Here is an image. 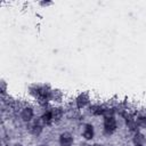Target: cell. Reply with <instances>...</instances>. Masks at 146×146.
<instances>
[{
  "label": "cell",
  "instance_id": "cell-1",
  "mask_svg": "<svg viewBox=\"0 0 146 146\" xmlns=\"http://www.w3.org/2000/svg\"><path fill=\"white\" fill-rule=\"evenodd\" d=\"M103 129H104V133L107 135V136H111L113 135L115 131H116V128H117V123H116V120L114 116L112 117H104V122H103Z\"/></svg>",
  "mask_w": 146,
  "mask_h": 146
},
{
  "label": "cell",
  "instance_id": "cell-2",
  "mask_svg": "<svg viewBox=\"0 0 146 146\" xmlns=\"http://www.w3.org/2000/svg\"><path fill=\"white\" fill-rule=\"evenodd\" d=\"M43 122L41 120V117H38V120H34L30 125H29V132L33 136H40L43 131Z\"/></svg>",
  "mask_w": 146,
  "mask_h": 146
},
{
  "label": "cell",
  "instance_id": "cell-3",
  "mask_svg": "<svg viewBox=\"0 0 146 146\" xmlns=\"http://www.w3.org/2000/svg\"><path fill=\"white\" fill-rule=\"evenodd\" d=\"M58 143H59V146H73L74 144V137L71 132L68 131H64L59 135V138H58Z\"/></svg>",
  "mask_w": 146,
  "mask_h": 146
},
{
  "label": "cell",
  "instance_id": "cell-4",
  "mask_svg": "<svg viewBox=\"0 0 146 146\" xmlns=\"http://www.w3.org/2000/svg\"><path fill=\"white\" fill-rule=\"evenodd\" d=\"M89 103H90V97H89V95L87 92H81L75 98V105H76L78 110L84 108L86 106L89 105Z\"/></svg>",
  "mask_w": 146,
  "mask_h": 146
},
{
  "label": "cell",
  "instance_id": "cell-5",
  "mask_svg": "<svg viewBox=\"0 0 146 146\" xmlns=\"http://www.w3.org/2000/svg\"><path fill=\"white\" fill-rule=\"evenodd\" d=\"M19 116H21V119H22L23 122L30 123L33 120V117H34V110L31 106H25V107L22 108Z\"/></svg>",
  "mask_w": 146,
  "mask_h": 146
},
{
  "label": "cell",
  "instance_id": "cell-6",
  "mask_svg": "<svg viewBox=\"0 0 146 146\" xmlns=\"http://www.w3.org/2000/svg\"><path fill=\"white\" fill-rule=\"evenodd\" d=\"M82 137L84 138L86 141H89V140H92V139H94V137H95V129H94V125H92V124L86 123V124L83 125Z\"/></svg>",
  "mask_w": 146,
  "mask_h": 146
},
{
  "label": "cell",
  "instance_id": "cell-7",
  "mask_svg": "<svg viewBox=\"0 0 146 146\" xmlns=\"http://www.w3.org/2000/svg\"><path fill=\"white\" fill-rule=\"evenodd\" d=\"M50 112H51V116H52V120H54V123H57L59 121H62L63 116H64V110L59 106H54L50 108Z\"/></svg>",
  "mask_w": 146,
  "mask_h": 146
},
{
  "label": "cell",
  "instance_id": "cell-8",
  "mask_svg": "<svg viewBox=\"0 0 146 146\" xmlns=\"http://www.w3.org/2000/svg\"><path fill=\"white\" fill-rule=\"evenodd\" d=\"M132 143H133L135 146H137V145L144 146L145 143H146V137H145V135L141 133V132H139V131L135 132L133 136H132Z\"/></svg>",
  "mask_w": 146,
  "mask_h": 146
},
{
  "label": "cell",
  "instance_id": "cell-9",
  "mask_svg": "<svg viewBox=\"0 0 146 146\" xmlns=\"http://www.w3.org/2000/svg\"><path fill=\"white\" fill-rule=\"evenodd\" d=\"M104 110H105V106L99 105V104H95V105H90V106H89V112H90L92 115H97V116H99V115L103 116Z\"/></svg>",
  "mask_w": 146,
  "mask_h": 146
},
{
  "label": "cell",
  "instance_id": "cell-10",
  "mask_svg": "<svg viewBox=\"0 0 146 146\" xmlns=\"http://www.w3.org/2000/svg\"><path fill=\"white\" fill-rule=\"evenodd\" d=\"M40 117H41V120H42V122H43L44 125H51V124L54 123V120H52V116H51L50 108L47 110V111H44L43 114H42Z\"/></svg>",
  "mask_w": 146,
  "mask_h": 146
},
{
  "label": "cell",
  "instance_id": "cell-11",
  "mask_svg": "<svg viewBox=\"0 0 146 146\" xmlns=\"http://www.w3.org/2000/svg\"><path fill=\"white\" fill-rule=\"evenodd\" d=\"M136 122L139 129H146V114H139L136 117Z\"/></svg>",
  "mask_w": 146,
  "mask_h": 146
},
{
  "label": "cell",
  "instance_id": "cell-12",
  "mask_svg": "<svg viewBox=\"0 0 146 146\" xmlns=\"http://www.w3.org/2000/svg\"><path fill=\"white\" fill-rule=\"evenodd\" d=\"M115 115V110L113 107H105L104 113H103V117H112Z\"/></svg>",
  "mask_w": 146,
  "mask_h": 146
},
{
  "label": "cell",
  "instance_id": "cell-13",
  "mask_svg": "<svg viewBox=\"0 0 146 146\" xmlns=\"http://www.w3.org/2000/svg\"><path fill=\"white\" fill-rule=\"evenodd\" d=\"M6 91H7V83H6L5 80H2L1 81V94H2V96L6 94Z\"/></svg>",
  "mask_w": 146,
  "mask_h": 146
},
{
  "label": "cell",
  "instance_id": "cell-14",
  "mask_svg": "<svg viewBox=\"0 0 146 146\" xmlns=\"http://www.w3.org/2000/svg\"><path fill=\"white\" fill-rule=\"evenodd\" d=\"M40 5H41V6H44V7H47V6H50V5H52V2H51V1H41V2H40Z\"/></svg>",
  "mask_w": 146,
  "mask_h": 146
},
{
  "label": "cell",
  "instance_id": "cell-15",
  "mask_svg": "<svg viewBox=\"0 0 146 146\" xmlns=\"http://www.w3.org/2000/svg\"><path fill=\"white\" fill-rule=\"evenodd\" d=\"M80 146H92V144H90L89 141H83L80 144Z\"/></svg>",
  "mask_w": 146,
  "mask_h": 146
},
{
  "label": "cell",
  "instance_id": "cell-16",
  "mask_svg": "<svg viewBox=\"0 0 146 146\" xmlns=\"http://www.w3.org/2000/svg\"><path fill=\"white\" fill-rule=\"evenodd\" d=\"M92 146H103V145H102V144H94Z\"/></svg>",
  "mask_w": 146,
  "mask_h": 146
},
{
  "label": "cell",
  "instance_id": "cell-17",
  "mask_svg": "<svg viewBox=\"0 0 146 146\" xmlns=\"http://www.w3.org/2000/svg\"><path fill=\"white\" fill-rule=\"evenodd\" d=\"M5 146H11V145H9V144H6V145H5Z\"/></svg>",
  "mask_w": 146,
  "mask_h": 146
},
{
  "label": "cell",
  "instance_id": "cell-18",
  "mask_svg": "<svg viewBox=\"0 0 146 146\" xmlns=\"http://www.w3.org/2000/svg\"><path fill=\"white\" fill-rule=\"evenodd\" d=\"M137 146H141V145H137Z\"/></svg>",
  "mask_w": 146,
  "mask_h": 146
}]
</instances>
